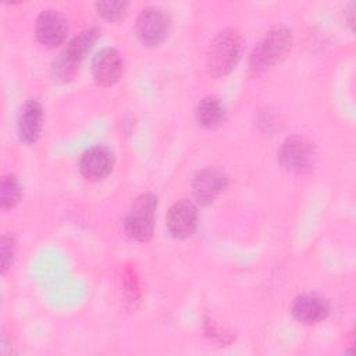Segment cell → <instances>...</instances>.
Masks as SVG:
<instances>
[{
    "label": "cell",
    "instance_id": "obj_1",
    "mask_svg": "<svg viewBox=\"0 0 356 356\" xmlns=\"http://www.w3.org/2000/svg\"><path fill=\"white\" fill-rule=\"evenodd\" d=\"M243 40L238 31L222 29L210 42L206 68L210 75L220 78L228 75L239 63Z\"/></svg>",
    "mask_w": 356,
    "mask_h": 356
},
{
    "label": "cell",
    "instance_id": "obj_2",
    "mask_svg": "<svg viewBox=\"0 0 356 356\" xmlns=\"http://www.w3.org/2000/svg\"><path fill=\"white\" fill-rule=\"evenodd\" d=\"M292 32L286 26L271 28L250 56V67L254 71L264 70L281 63L291 51Z\"/></svg>",
    "mask_w": 356,
    "mask_h": 356
},
{
    "label": "cell",
    "instance_id": "obj_3",
    "mask_svg": "<svg viewBox=\"0 0 356 356\" xmlns=\"http://www.w3.org/2000/svg\"><path fill=\"white\" fill-rule=\"evenodd\" d=\"M157 211V197L150 193H142L131 206L124 228L127 235L136 242H147L154 232Z\"/></svg>",
    "mask_w": 356,
    "mask_h": 356
},
{
    "label": "cell",
    "instance_id": "obj_4",
    "mask_svg": "<svg viewBox=\"0 0 356 356\" xmlns=\"http://www.w3.org/2000/svg\"><path fill=\"white\" fill-rule=\"evenodd\" d=\"M171 19L160 7H146L136 19V35L143 46H159L168 36Z\"/></svg>",
    "mask_w": 356,
    "mask_h": 356
},
{
    "label": "cell",
    "instance_id": "obj_5",
    "mask_svg": "<svg viewBox=\"0 0 356 356\" xmlns=\"http://www.w3.org/2000/svg\"><path fill=\"white\" fill-rule=\"evenodd\" d=\"M278 160L285 170L303 174L313 167L314 149L307 139L302 136H289L280 146Z\"/></svg>",
    "mask_w": 356,
    "mask_h": 356
},
{
    "label": "cell",
    "instance_id": "obj_6",
    "mask_svg": "<svg viewBox=\"0 0 356 356\" xmlns=\"http://www.w3.org/2000/svg\"><path fill=\"white\" fill-rule=\"evenodd\" d=\"M197 227V207L188 199L175 202L167 213V228L174 238H189Z\"/></svg>",
    "mask_w": 356,
    "mask_h": 356
},
{
    "label": "cell",
    "instance_id": "obj_7",
    "mask_svg": "<svg viewBox=\"0 0 356 356\" xmlns=\"http://www.w3.org/2000/svg\"><path fill=\"white\" fill-rule=\"evenodd\" d=\"M68 26L64 17L56 10H44L35 22V35L40 44L53 49L64 42Z\"/></svg>",
    "mask_w": 356,
    "mask_h": 356
},
{
    "label": "cell",
    "instance_id": "obj_8",
    "mask_svg": "<svg viewBox=\"0 0 356 356\" xmlns=\"http://www.w3.org/2000/svg\"><path fill=\"white\" fill-rule=\"evenodd\" d=\"M114 167V153L103 146L96 145L89 147L79 160L81 174L90 181L104 179Z\"/></svg>",
    "mask_w": 356,
    "mask_h": 356
},
{
    "label": "cell",
    "instance_id": "obj_9",
    "mask_svg": "<svg viewBox=\"0 0 356 356\" xmlns=\"http://www.w3.org/2000/svg\"><path fill=\"white\" fill-rule=\"evenodd\" d=\"M291 313L299 323L317 324L328 316L330 305L321 295L316 292H305L293 299Z\"/></svg>",
    "mask_w": 356,
    "mask_h": 356
},
{
    "label": "cell",
    "instance_id": "obj_10",
    "mask_svg": "<svg viewBox=\"0 0 356 356\" xmlns=\"http://www.w3.org/2000/svg\"><path fill=\"white\" fill-rule=\"evenodd\" d=\"M122 70L124 63L121 54L113 47H106L93 57L92 74L95 81L102 86L115 85L122 75Z\"/></svg>",
    "mask_w": 356,
    "mask_h": 356
},
{
    "label": "cell",
    "instance_id": "obj_11",
    "mask_svg": "<svg viewBox=\"0 0 356 356\" xmlns=\"http://www.w3.org/2000/svg\"><path fill=\"white\" fill-rule=\"evenodd\" d=\"M227 184L228 178L221 170L214 167L203 168L192 181L195 199L200 204H209L227 188Z\"/></svg>",
    "mask_w": 356,
    "mask_h": 356
},
{
    "label": "cell",
    "instance_id": "obj_12",
    "mask_svg": "<svg viewBox=\"0 0 356 356\" xmlns=\"http://www.w3.org/2000/svg\"><path fill=\"white\" fill-rule=\"evenodd\" d=\"M43 107L38 100L29 99L24 103L18 117V134L24 143L32 145L39 139L43 127Z\"/></svg>",
    "mask_w": 356,
    "mask_h": 356
},
{
    "label": "cell",
    "instance_id": "obj_13",
    "mask_svg": "<svg viewBox=\"0 0 356 356\" xmlns=\"http://www.w3.org/2000/svg\"><path fill=\"white\" fill-rule=\"evenodd\" d=\"M227 117V108L222 100L217 96H206L196 107L197 122L209 129L220 127Z\"/></svg>",
    "mask_w": 356,
    "mask_h": 356
},
{
    "label": "cell",
    "instance_id": "obj_14",
    "mask_svg": "<svg viewBox=\"0 0 356 356\" xmlns=\"http://www.w3.org/2000/svg\"><path fill=\"white\" fill-rule=\"evenodd\" d=\"M100 36L99 28H89L74 36L65 50L61 53L68 61H71L75 65H79V63L86 57V54L90 51L93 44Z\"/></svg>",
    "mask_w": 356,
    "mask_h": 356
},
{
    "label": "cell",
    "instance_id": "obj_15",
    "mask_svg": "<svg viewBox=\"0 0 356 356\" xmlns=\"http://www.w3.org/2000/svg\"><path fill=\"white\" fill-rule=\"evenodd\" d=\"M22 197V185L13 174H7L1 178L0 185V204L1 210L7 211L18 204Z\"/></svg>",
    "mask_w": 356,
    "mask_h": 356
},
{
    "label": "cell",
    "instance_id": "obj_16",
    "mask_svg": "<svg viewBox=\"0 0 356 356\" xmlns=\"http://www.w3.org/2000/svg\"><path fill=\"white\" fill-rule=\"evenodd\" d=\"M128 6L127 1H99L96 3V10L106 21L118 22L127 15Z\"/></svg>",
    "mask_w": 356,
    "mask_h": 356
},
{
    "label": "cell",
    "instance_id": "obj_17",
    "mask_svg": "<svg viewBox=\"0 0 356 356\" xmlns=\"http://www.w3.org/2000/svg\"><path fill=\"white\" fill-rule=\"evenodd\" d=\"M53 75L57 81L60 82H70L74 79V76L76 75L78 71V65L72 64L71 61H68L63 54H60L54 61H53V67H51Z\"/></svg>",
    "mask_w": 356,
    "mask_h": 356
},
{
    "label": "cell",
    "instance_id": "obj_18",
    "mask_svg": "<svg viewBox=\"0 0 356 356\" xmlns=\"http://www.w3.org/2000/svg\"><path fill=\"white\" fill-rule=\"evenodd\" d=\"M15 252V242L11 235H3L0 241V256H1V273L4 274L13 263Z\"/></svg>",
    "mask_w": 356,
    "mask_h": 356
}]
</instances>
